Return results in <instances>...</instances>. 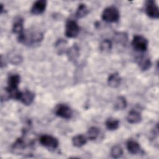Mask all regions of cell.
Returning <instances> with one entry per match:
<instances>
[{"mask_svg":"<svg viewBox=\"0 0 159 159\" xmlns=\"http://www.w3.org/2000/svg\"><path fill=\"white\" fill-rule=\"evenodd\" d=\"M23 23H24L23 19L21 17H17V19H16L13 24L12 32L17 34V36L24 32Z\"/></svg>","mask_w":159,"mask_h":159,"instance_id":"13","label":"cell"},{"mask_svg":"<svg viewBox=\"0 0 159 159\" xmlns=\"http://www.w3.org/2000/svg\"><path fill=\"white\" fill-rule=\"evenodd\" d=\"M55 113L57 116L65 119H70L73 115L72 109L68 106L63 104H58L55 107Z\"/></svg>","mask_w":159,"mask_h":159,"instance_id":"5","label":"cell"},{"mask_svg":"<svg viewBox=\"0 0 159 159\" xmlns=\"http://www.w3.org/2000/svg\"><path fill=\"white\" fill-rule=\"evenodd\" d=\"M114 39L116 43L125 45L128 41V35L125 32H116L114 36Z\"/></svg>","mask_w":159,"mask_h":159,"instance_id":"15","label":"cell"},{"mask_svg":"<svg viewBox=\"0 0 159 159\" xmlns=\"http://www.w3.org/2000/svg\"><path fill=\"white\" fill-rule=\"evenodd\" d=\"M106 127L109 130H115L119 128V121L114 118H109L106 121Z\"/></svg>","mask_w":159,"mask_h":159,"instance_id":"16","label":"cell"},{"mask_svg":"<svg viewBox=\"0 0 159 159\" xmlns=\"http://www.w3.org/2000/svg\"><path fill=\"white\" fill-rule=\"evenodd\" d=\"M88 9L84 4H80L78 6V7L75 13V16L78 18H83L88 14Z\"/></svg>","mask_w":159,"mask_h":159,"instance_id":"19","label":"cell"},{"mask_svg":"<svg viewBox=\"0 0 159 159\" xmlns=\"http://www.w3.org/2000/svg\"><path fill=\"white\" fill-rule=\"evenodd\" d=\"M34 98L35 94L29 90H25V91L20 93L19 100L24 105L29 106L32 103Z\"/></svg>","mask_w":159,"mask_h":159,"instance_id":"8","label":"cell"},{"mask_svg":"<svg viewBox=\"0 0 159 159\" xmlns=\"http://www.w3.org/2000/svg\"><path fill=\"white\" fill-rule=\"evenodd\" d=\"M121 82V78L117 73L111 74L107 79V83L111 88H117Z\"/></svg>","mask_w":159,"mask_h":159,"instance_id":"10","label":"cell"},{"mask_svg":"<svg viewBox=\"0 0 159 159\" xmlns=\"http://www.w3.org/2000/svg\"><path fill=\"white\" fill-rule=\"evenodd\" d=\"M87 142V138L81 134L75 135L72 139V143L76 147H81L86 144Z\"/></svg>","mask_w":159,"mask_h":159,"instance_id":"14","label":"cell"},{"mask_svg":"<svg viewBox=\"0 0 159 159\" xmlns=\"http://www.w3.org/2000/svg\"><path fill=\"white\" fill-rule=\"evenodd\" d=\"M99 134V130L96 127H91L87 132V139L90 140H94L97 139Z\"/></svg>","mask_w":159,"mask_h":159,"instance_id":"20","label":"cell"},{"mask_svg":"<svg viewBox=\"0 0 159 159\" xmlns=\"http://www.w3.org/2000/svg\"><path fill=\"white\" fill-rule=\"evenodd\" d=\"M101 17L103 20L107 22H116L119 20L120 14L118 9L116 7L110 6L104 9Z\"/></svg>","mask_w":159,"mask_h":159,"instance_id":"1","label":"cell"},{"mask_svg":"<svg viewBox=\"0 0 159 159\" xmlns=\"http://www.w3.org/2000/svg\"><path fill=\"white\" fill-rule=\"evenodd\" d=\"M80 27L76 21L70 19L65 25V35L68 38L76 37L80 33Z\"/></svg>","mask_w":159,"mask_h":159,"instance_id":"4","label":"cell"},{"mask_svg":"<svg viewBox=\"0 0 159 159\" xmlns=\"http://www.w3.org/2000/svg\"><path fill=\"white\" fill-rule=\"evenodd\" d=\"M68 59L71 61H75L78 59L80 55L79 47L76 44H74L66 52Z\"/></svg>","mask_w":159,"mask_h":159,"instance_id":"9","label":"cell"},{"mask_svg":"<svg viewBox=\"0 0 159 159\" xmlns=\"http://www.w3.org/2000/svg\"><path fill=\"white\" fill-rule=\"evenodd\" d=\"M9 61H11V63L14 65H19L22 61V58L20 55L17 54H13L9 57Z\"/></svg>","mask_w":159,"mask_h":159,"instance_id":"25","label":"cell"},{"mask_svg":"<svg viewBox=\"0 0 159 159\" xmlns=\"http://www.w3.org/2000/svg\"><path fill=\"white\" fill-rule=\"evenodd\" d=\"M67 42L64 39H59L55 43V48L58 51V54L61 55L65 52V49L66 48Z\"/></svg>","mask_w":159,"mask_h":159,"instance_id":"23","label":"cell"},{"mask_svg":"<svg viewBox=\"0 0 159 159\" xmlns=\"http://www.w3.org/2000/svg\"><path fill=\"white\" fill-rule=\"evenodd\" d=\"M148 42L146 38L142 35H136L134 37L132 41V45L133 48L140 52H143L147 50L148 48Z\"/></svg>","mask_w":159,"mask_h":159,"instance_id":"2","label":"cell"},{"mask_svg":"<svg viewBox=\"0 0 159 159\" xmlns=\"http://www.w3.org/2000/svg\"><path fill=\"white\" fill-rule=\"evenodd\" d=\"M142 120L141 114L135 110H131L127 116V120L128 122L130 124H137L140 122Z\"/></svg>","mask_w":159,"mask_h":159,"instance_id":"12","label":"cell"},{"mask_svg":"<svg viewBox=\"0 0 159 159\" xmlns=\"http://www.w3.org/2000/svg\"><path fill=\"white\" fill-rule=\"evenodd\" d=\"M39 142L42 146L50 150L56 149L59 144L57 139L49 135H42L39 139Z\"/></svg>","mask_w":159,"mask_h":159,"instance_id":"3","label":"cell"},{"mask_svg":"<svg viewBox=\"0 0 159 159\" xmlns=\"http://www.w3.org/2000/svg\"><path fill=\"white\" fill-rule=\"evenodd\" d=\"M127 149L131 154H137L140 152V146L139 143L133 140H129L126 143Z\"/></svg>","mask_w":159,"mask_h":159,"instance_id":"11","label":"cell"},{"mask_svg":"<svg viewBox=\"0 0 159 159\" xmlns=\"http://www.w3.org/2000/svg\"><path fill=\"white\" fill-rule=\"evenodd\" d=\"M46 6H47L46 1L38 0L33 4L30 9V12L34 15L41 14L45 11L46 9Z\"/></svg>","mask_w":159,"mask_h":159,"instance_id":"7","label":"cell"},{"mask_svg":"<svg viewBox=\"0 0 159 159\" xmlns=\"http://www.w3.org/2000/svg\"><path fill=\"white\" fill-rule=\"evenodd\" d=\"M145 12L150 18L158 19L159 17V9L155 1L149 0L146 2Z\"/></svg>","mask_w":159,"mask_h":159,"instance_id":"6","label":"cell"},{"mask_svg":"<svg viewBox=\"0 0 159 159\" xmlns=\"http://www.w3.org/2000/svg\"><path fill=\"white\" fill-rule=\"evenodd\" d=\"M100 50L104 52H108L112 48V43L109 39H104L100 43Z\"/></svg>","mask_w":159,"mask_h":159,"instance_id":"24","label":"cell"},{"mask_svg":"<svg viewBox=\"0 0 159 159\" xmlns=\"http://www.w3.org/2000/svg\"><path fill=\"white\" fill-rule=\"evenodd\" d=\"M127 107V101L124 96H119L114 103V108L116 110H123Z\"/></svg>","mask_w":159,"mask_h":159,"instance_id":"17","label":"cell"},{"mask_svg":"<svg viewBox=\"0 0 159 159\" xmlns=\"http://www.w3.org/2000/svg\"><path fill=\"white\" fill-rule=\"evenodd\" d=\"M122 154H123V149L120 146L118 145H114L111 148V155L112 158H120L122 157Z\"/></svg>","mask_w":159,"mask_h":159,"instance_id":"22","label":"cell"},{"mask_svg":"<svg viewBox=\"0 0 159 159\" xmlns=\"http://www.w3.org/2000/svg\"><path fill=\"white\" fill-rule=\"evenodd\" d=\"M151 61L148 58L142 57L139 59V66L143 71L147 70L151 66Z\"/></svg>","mask_w":159,"mask_h":159,"instance_id":"21","label":"cell"},{"mask_svg":"<svg viewBox=\"0 0 159 159\" xmlns=\"http://www.w3.org/2000/svg\"><path fill=\"white\" fill-rule=\"evenodd\" d=\"M25 147V142L22 139H18L12 146V150L14 153H20Z\"/></svg>","mask_w":159,"mask_h":159,"instance_id":"18","label":"cell"}]
</instances>
